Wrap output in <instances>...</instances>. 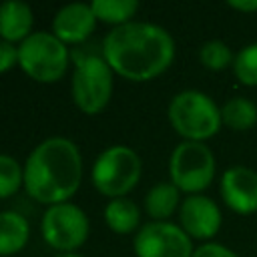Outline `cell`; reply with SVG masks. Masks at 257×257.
Returning <instances> with one entry per match:
<instances>
[{"instance_id":"277c9868","label":"cell","mask_w":257,"mask_h":257,"mask_svg":"<svg viewBox=\"0 0 257 257\" xmlns=\"http://www.w3.org/2000/svg\"><path fill=\"white\" fill-rule=\"evenodd\" d=\"M68 46L52 32H32L18 44V66L26 76L40 84L58 82L68 68Z\"/></svg>"},{"instance_id":"ac0fdd59","label":"cell","mask_w":257,"mask_h":257,"mask_svg":"<svg viewBox=\"0 0 257 257\" xmlns=\"http://www.w3.org/2000/svg\"><path fill=\"white\" fill-rule=\"evenodd\" d=\"M90 8L98 22L118 28L133 22V16L139 10V2L137 0H92Z\"/></svg>"},{"instance_id":"cb8c5ba5","label":"cell","mask_w":257,"mask_h":257,"mask_svg":"<svg viewBox=\"0 0 257 257\" xmlns=\"http://www.w3.org/2000/svg\"><path fill=\"white\" fill-rule=\"evenodd\" d=\"M227 6L239 12H257V0H229Z\"/></svg>"},{"instance_id":"e0dca14e","label":"cell","mask_w":257,"mask_h":257,"mask_svg":"<svg viewBox=\"0 0 257 257\" xmlns=\"http://www.w3.org/2000/svg\"><path fill=\"white\" fill-rule=\"evenodd\" d=\"M221 122L231 131H249L257 124V106L245 96H233L221 106Z\"/></svg>"},{"instance_id":"ffe728a7","label":"cell","mask_w":257,"mask_h":257,"mask_svg":"<svg viewBox=\"0 0 257 257\" xmlns=\"http://www.w3.org/2000/svg\"><path fill=\"white\" fill-rule=\"evenodd\" d=\"M24 185V167L10 157L0 153V199H8Z\"/></svg>"},{"instance_id":"5bb4252c","label":"cell","mask_w":257,"mask_h":257,"mask_svg":"<svg viewBox=\"0 0 257 257\" xmlns=\"http://www.w3.org/2000/svg\"><path fill=\"white\" fill-rule=\"evenodd\" d=\"M30 223L16 211H0V257H10L26 247Z\"/></svg>"},{"instance_id":"9c48e42d","label":"cell","mask_w":257,"mask_h":257,"mask_svg":"<svg viewBox=\"0 0 257 257\" xmlns=\"http://www.w3.org/2000/svg\"><path fill=\"white\" fill-rule=\"evenodd\" d=\"M133 249L137 257H193V239L171 221L145 223L135 239Z\"/></svg>"},{"instance_id":"7a4b0ae2","label":"cell","mask_w":257,"mask_h":257,"mask_svg":"<svg viewBox=\"0 0 257 257\" xmlns=\"http://www.w3.org/2000/svg\"><path fill=\"white\" fill-rule=\"evenodd\" d=\"M82 183V155L66 137L38 143L24 163V189L42 205L68 203Z\"/></svg>"},{"instance_id":"6da1fadb","label":"cell","mask_w":257,"mask_h":257,"mask_svg":"<svg viewBox=\"0 0 257 257\" xmlns=\"http://www.w3.org/2000/svg\"><path fill=\"white\" fill-rule=\"evenodd\" d=\"M100 54L114 74L133 82H147L173 64L175 40L159 24L128 22L104 36Z\"/></svg>"},{"instance_id":"9a60e30c","label":"cell","mask_w":257,"mask_h":257,"mask_svg":"<svg viewBox=\"0 0 257 257\" xmlns=\"http://www.w3.org/2000/svg\"><path fill=\"white\" fill-rule=\"evenodd\" d=\"M104 223L112 233L128 235L143 227L141 225V209L128 197L110 199L104 207Z\"/></svg>"},{"instance_id":"d4e9b609","label":"cell","mask_w":257,"mask_h":257,"mask_svg":"<svg viewBox=\"0 0 257 257\" xmlns=\"http://www.w3.org/2000/svg\"><path fill=\"white\" fill-rule=\"evenodd\" d=\"M54 257H84V255H80V253H56Z\"/></svg>"},{"instance_id":"ba28073f","label":"cell","mask_w":257,"mask_h":257,"mask_svg":"<svg viewBox=\"0 0 257 257\" xmlns=\"http://www.w3.org/2000/svg\"><path fill=\"white\" fill-rule=\"evenodd\" d=\"M42 239L48 247L58 253H76L88 239V217L74 203H58L50 205L42 213L40 221Z\"/></svg>"},{"instance_id":"52a82bcc","label":"cell","mask_w":257,"mask_h":257,"mask_svg":"<svg viewBox=\"0 0 257 257\" xmlns=\"http://www.w3.org/2000/svg\"><path fill=\"white\" fill-rule=\"evenodd\" d=\"M215 157L205 143L183 141L169 159L171 183L187 195H201L215 179Z\"/></svg>"},{"instance_id":"7c38bea8","label":"cell","mask_w":257,"mask_h":257,"mask_svg":"<svg viewBox=\"0 0 257 257\" xmlns=\"http://www.w3.org/2000/svg\"><path fill=\"white\" fill-rule=\"evenodd\" d=\"M96 16L90 8V4L84 2H72L54 14L52 20V34L62 40L66 46L68 44H84L90 34L94 32L96 26Z\"/></svg>"},{"instance_id":"30bf717a","label":"cell","mask_w":257,"mask_h":257,"mask_svg":"<svg viewBox=\"0 0 257 257\" xmlns=\"http://www.w3.org/2000/svg\"><path fill=\"white\" fill-rule=\"evenodd\" d=\"M221 209L217 203L205 195H187L179 207V225L181 229L197 241L213 239L221 229Z\"/></svg>"},{"instance_id":"7402d4cb","label":"cell","mask_w":257,"mask_h":257,"mask_svg":"<svg viewBox=\"0 0 257 257\" xmlns=\"http://www.w3.org/2000/svg\"><path fill=\"white\" fill-rule=\"evenodd\" d=\"M18 64V46L6 40H0V74L8 72Z\"/></svg>"},{"instance_id":"3957f363","label":"cell","mask_w":257,"mask_h":257,"mask_svg":"<svg viewBox=\"0 0 257 257\" xmlns=\"http://www.w3.org/2000/svg\"><path fill=\"white\" fill-rule=\"evenodd\" d=\"M167 116L171 126L183 141L205 143L207 139L215 137L223 122H221V108L217 102L195 88L177 92L167 108Z\"/></svg>"},{"instance_id":"603a6c76","label":"cell","mask_w":257,"mask_h":257,"mask_svg":"<svg viewBox=\"0 0 257 257\" xmlns=\"http://www.w3.org/2000/svg\"><path fill=\"white\" fill-rule=\"evenodd\" d=\"M193 257H239L235 251H231L229 247L225 245H219V243H203L201 247L195 249Z\"/></svg>"},{"instance_id":"44dd1931","label":"cell","mask_w":257,"mask_h":257,"mask_svg":"<svg viewBox=\"0 0 257 257\" xmlns=\"http://www.w3.org/2000/svg\"><path fill=\"white\" fill-rule=\"evenodd\" d=\"M233 72L245 86H257V42L243 46L233 60Z\"/></svg>"},{"instance_id":"4fadbf2b","label":"cell","mask_w":257,"mask_h":257,"mask_svg":"<svg viewBox=\"0 0 257 257\" xmlns=\"http://www.w3.org/2000/svg\"><path fill=\"white\" fill-rule=\"evenodd\" d=\"M34 12L26 2L8 0L0 4V40L20 44L32 34Z\"/></svg>"},{"instance_id":"2e32d148","label":"cell","mask_w":257,"mask_h":257,"mask_svg":"<svg viewBox=\"0 0 257 257\" xmlns=\"http://www.w3.org/2000/svg\"><path fill=\"white\" fill-rule=\"evenodd\" d=\"M181 207V191L169 183L153 185L145 195V211L153 221H167Z\"/></svg>"},{"instance_id":"8fae6325","label":"cell","mask_w":257,"mask_h":257,"mask_svg":"<svg viewBox=\"0 0 257 257\" xmlns=\"http://www.w3.org/2000/svg\"><path fill=\"white\" fill-rule=\"evenodd\" d=\"M221 197L237 215L257 213V171L245 165L229 167L221 177Z\"/></svg>"},{"instance_id":"5b68a950","label":"cell","mask_w":257,"mask_h":257,"mask_svg":"<svg viewBox=\"0 0 257 257\" xmlns=\"http://www.w3.org/2000/svg\"><path fill=\"white\" fill-rule=\"evenodd\" d=\"M74 72L70 92L76 108L88 116L106 108L112 96V70L102 54L74 56Z\"/></svg>"},{"instance_id":"8992f818","label":"cell","mask_w":257,"mask_h":257,"mask_svg":"<svg viewBox=\"0 0 257 257\" xmlns=\"http://www.w3.org/2000/svg\"><path fill=\"white\" fill-rule=\"evenodd\" d=\"M141 173V157L124 145H112L96 157L90 171V179L100 195L108 199H118L126 197V193L137 187Z\"/></svg>"},{"instance_id":"d6986e66","label":"cell","mask_w":257,"mask_h":257,"mask_svg":"<svg viewBox=\"0 0 257 257\" xmlns=\"http://www.w3.org/2000/svg\"><path fill=\"white\" fill-rule=\"evenodd\" d=\"M199 60L207 70L219 72L229 66H233L235 54L231 52L229 44L223 40H207L199 48Z\"/></svg>"}]
</instances>
